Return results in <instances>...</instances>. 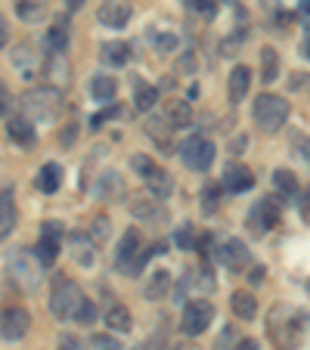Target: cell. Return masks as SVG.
Segmentation results:
<instances>
[{
    "label": "cell",
    "instance_id": "6da1fadb",
    "mask_svg": "<svg viewBox=\"0 0 310 350\" xmlns=\"http://www.w3.org/2000/svg\"><path fill=\"white\" fill-rule=\"evenodd\" d=\"M50 313L56 319H75L84 325L96 319V307L90 304V297H84V291L72 279H56V288L50 295Z\"/></svg>",
    "mask_w": 310,
    "mask_h": 350
},
{
    "label": "cell",
    "instance_id": "7a4b0ae2",
    "mask_svg": "<svg viewBox=\"0 0 310 350\" xmlns=\"http://www.w3.org/2000/svg\"><path fill=\"white\" fill-rule=\"evenodd\" d=\"M304 323H298V313L292 307H273L267 317V335L276 350H301Z\"/></svg>",
    "mask_w": 310,
    "mask_h": 350
},
{
    "label": "cell",
    "instance_id": "3957f363",
    "mask_svg": "<svg viewBox=\"0 0 310 350\" xmlns=\"http://www.w3.org/2000/svg\"><path fill=\"white\" fill-rule=\"evenodd\" d=\"M285 121H289V99L273 93H261L255 99V124L264 133H276Z\"/></svg>",
    "mask_w": 310,
    "mask_h": 350
},
{
    "label": "cell",
    "instance_id": "277c9868",
    "mask_svg": "<svg viewBox=\"0 0 310 350\" xmlns=\"http://www.w3.org/2000/svg\"><path fill=\"white\" fill-rule=\"evenodd\" d=\"M7 273L28 291H34L40 285V260L34 254H28L25 248L7 252Z\"/></svg>",
    "mask_w": 310,
    "mask_h": 350
},
{
    "label": "cell",
    "instance_id": "5b68a950",
    "mask_svg": "<svg viewBox=\"0 0 310 350\" xmlns=\"http://www.w3.org/2000/svg\"><path fill=\"white\" fill-rule=\"evenodd\" d=\"M25 112H28V118H38V121H53L56 115H60V109H62V96H60V90L56 87H40V90H31L25 99Z\"/></svg>",
    "mask_w": 310,
    "mask_h": 350
},
{
    "label": "cell",
    "instance_id": "8992f818",
    "mask_svg": "<svg viewBox=\"0 0 310 350\" xmlns=\"http://www.w3.org/2000/svg\"><path fill=\"white\" fill-rule=\"evenodd\" d=\"M214 155H218V149H214V143L208 137H190L183 146H180V159L198 174L208 171V167L214 165Z\"/></svg>",
    "mask_w": 310,
    "mask_h": 350
},
{
    "label": "cell",
    "instance_id": "52a82bcc",
    "mask_svg": "<svg viewBox=\"0 0 310 350\" xmlns=\"http://www.w3.org/2000/svg\"><path fill=\"white\" fill-rule=\"evenodd\" d=\"M60 236H62L60 220H47L44 230H40L38 245H34V258L40 260V267L56 264V258H60Z\"/></svg>",
    "mask_w": 310,
    "mask_h": 350
},
{
    "label": "cell",
    "instance_id": "ba28073f",
    "mask_svg": "<svg viewBox=\"0 0 310 350\" xmlns=\"http://www.w3.org/2000/svg\"><path fill=\"white\" fill-rule=\"evenodd\" d=\"M214 323V307L208 304V301H192V304H186L183 310V319H180V329L186 332V335H202L208 325Z\"/></svg>",
    "mask_w": 310,
    "mask_h": 350
},
{
    "label": "cell",
    "instance_id": "9c48e42d",
    "mask_svg": "<svg viewBox=\"0 0 310 350\" xmlns=\"http://www.w3.org/2000/svg\"><path fill=\"white\" fill-rule=\"evenodd\" d=\"M248 224H251V230H255V232L276 230V226L283 224V211H279V205L273 202V196H270V198H261V202L251 208Z\"/></svg>",
    "mask_w": 310,
    "mask_h": 350
},
{
    "label": "cell",
    "instance_id": "30bf717a",
    "mask_svg": "<svg viewBox=\"0 0 310 350\" xmlns=\"http://www.w3.org/2000/svg\"><path fill=\"white\" fill-rule=\"evenodd\" d=\"M218 260L230 273H242V270H248V264H251V252L242 239H230V242H224L218 248Z\"/></svg>",
    "mask_w": 310,
    "mask_h": 350
},
{
    "label": "cell",
    "instance_id": "8fae6325",
    "mask_svg": "<svg viewBox=\"0 0 310 350\" xmlns=\"http://www.w3.org/2000/svg\"><path fill=\"white\" fill-rule=\"evenodd\" d=\"M28 313L22 307H7V310L0 313V338H7V341H19L25 338L28 332Z\"/></svg>",
    "mask_w": 310,
    "mask_h": 350
},
{
    "label": "cell",
    "instance_id": "7c38bea8",
    "mask_svg": "<svg viewBox=\"0 0 310 350\" xmlns=\"http://www.w3.org/2000/svg\"><path fill=\"white\" fill-rule=\"evenodd\" d=\"M133 16V7L131 0H106L103 7H99V22L106 28H125Z\"/></svg>",
    "mask_w": 310,
    "mask_h": 350
},
{
    "label": "cell",
    "instance_id": "4fadbf2b",
    "mask_svg": "<svg viewBox=\"0 0 310 350\" xmlns=\"http://www.w3.org/2000/svg\"><path fill=\"white\" fill-rule=\"evenodd\" d=\"M143 180H146L149 192H152L155 198H159V202H162V198H168V196L174 192V177L165 171V167H159V165H152L149 171L143 174Z\"/></svg>",
    "mask_w": 310,
    "mask_h": 350
},
{
    "label": "cell",
    "instance_id": "5bb4252c",
    "mask_svg": "<svg viewBox=\"0 0 310 350\" xmlns=\"http://www.w3.org/2000/svg\"><path fill=\"white\" fill-rule=\"evenodd\" d=\"M255 186V174L248 165H230L224 171V189L227 192H248Z\"/></svg>",
    "mask_w": 310,
    "mask_h": 350
},
{
    "label": "cell",
    "instance_id": "9a60e30c",
    "mask_svg": "<svg viewBox=\"0 0 310 350\" xmlns=\"http://www.w3.org/2000/svg\"><path fill=\"white\" fill-rule=\"evenodd\" d=\"M143 248V239H140L137 230H127L125 236H121L118 242V254H115V264H118L121 273H127V267H131V260L137 258V252Z\"/></svg>",
    "mask_w": 310,
    "mask_h": 350
},
{
    "label": "cell",
    "instance_id": "2e32d148",
    "mask_svg": "<svg viewBox=\"0 0 310 350\" xmlns=\"http://www.w3.org/2000/svg\"><path fill=\"white\" fill-rule=\"evenodd\" d=\"M44 72H47V81H50V84H53L56 90H62V87L68 84V75H72V66H68L66 53H50V59H47Z\"/></svg>",
    "mask_w": 310,
    "mask_h": 350
},
{
    "label": "cell",
    "instance_id": "e0dca14e",
    "mask_svg": "<svg viewBox=\"0 0 310 350\" xmlns=\"http://www.w3.org/2000/svg\"><path fill=\"white\" fill-rule=\"evenodd\" d=\"M133 217L143 220V224H165L168 220V211L159 205V198H137L133 202Z\"/></svg>",
    "mask_w": 310,
    "mask_h": 350
},
{
    "label": "cell",
    "instance_id": "ac0fdd59",
    "mask_svg": "<svg viewBox=\"0 0 310 350\" xmlns=\"http://www.w3.org/2000/svg\"><path fill=\"white\" fill-rule=\"evenodd\" d=\"M96 242H93L87 232H72V254L81 267H93L96 264Z\"/></svg>",
    "mask_w": 310,
    "mask_h": 350
},
{
    "label": "cell",
    "instance_id": "d6986e66",
    "mask_svg": "<svg viewBox=\"0 0 310 350\" xmlns=\"http://www.w3.org/2000/svg\"><path fill=\"white\" fill-rule=\"evenodd\" d=\"M7 131H10V137H13V143H19V146H34V139H38L34 121L28 118V115H16V118H10Z\"/></svg>",
    "mask_w": 310,
    "mask_h": 350
},
{
    "label": "cell",
    "instance_id": "ffe728a7",
    "mask_svg": "<svg viewBox=\"0 0 310 350\" xmlns=\"http://www.w3.org/2000/svg\"><path fill=\"white\" fill-rule=\"evenodd\" d=\"M96 196L106 198V202H118V198L125 196V180H121L115 171L99 174V180H96Z\"/></svg>",
    "mask_w": 310,
    "mask_h": 350
},
{
    "label": "cell",
    "instance_id": "44dd1931",
    "mask_svg": "<svg viewBox=\"0 0 310 350\" xmlns=\"http://www.w3.org/2000/svg\"><path fill=\"white\" fill-rule=\"evenodd\" d=\"M146 133H149L152 139H155V146H159L165 155H171L174 152V143H171V133H174V127L168 124V121H162V118H149V124H146Z\"/></svg>",
    "mask_w": 310,
    "mask_h": 350
},
{
    "label": "cell",
    "instance_id": "7402d4cb",
    "mask_svg": "<svg viewBox=\"0 0 310 350\" xmlns=\"http://www.w3.org/2000/svg\"><path fill=\"white\" fill-rule=\"evenodd\" d=\"M13 66L19 68L22 78H34V75H38V53H34L28 44H19L13 50Z\"/></svg>",
    "mask_w": 310,
    "mask_h": 350
},
{
    "label": "cell",
    "instance_id": "603a6c76",
    "mask_svg": "<svg viewBox=\"0 0 310 350\" xmlns=\"http://www.w3.org/2000/svg\"><path fill=\"white\" fill-rule=\"evenodd\" d=\"M248 90H251V72L245 66H236L230 75V99L242 103V99H248Z\"/></svg>",
    "mask_w": 310,
    "mask_h": 350
},
{
    "label": "cell",
    "instance_id": "cb8c5ba5",
    "mask_svg": "<svg viewBox=\"0 0 310 350\" xmlns=\"http://www.w3.org/2000/svg\"><path fill=\"white\" fill-rule=\"evenodd\" d=\"M60 186H62V167L56 165V161H47L38 171V189L50 196V192H56Z\"/></svg>",
    "mask_w": 310,
    "mask_h": 350
},
{
    "label": "cell",
    "instance_id": "d4e9b609",
    "mask_svg": "<svg viewBox=\"0 0 310 350\" xmlns=\"http://www.w3.org/2000/svg\"><path fill=\"white\" fill-rule=\"evenodd\" d=\"M16 220H19V214H16V202L10 192H3L0 196V239H7L10 232L16 230Z\"/></svg>",
    "mask_w": 310,
    "mask_h": 350
},
{
    "label": "cell",
    "instance_id": "484cf974",
    "mask_svg": "<svg viewBox=\"0 0 310 350\" xmlns=\"http://www.w3.org/2000/svg\"><path fill=\"white\" fill-rule=\"evenodd\" d=\"M44 46L50 50V53H66V50H68V25H66V22H56V25L47 28Z\"/></svg>",
    "mask_w": 310,
    "mask_h": 350
},
{
    "label": "cell",
    "instance_id": "4316f807",
    "mask_svg": "<svg viewBox=\"0 0 310 350\" xmlns=\"http://www.w3.org/2000/svg\"><path fill=\"white\" fill-rule=\"evenodd\" d=\"M90 93L96 103H112L115 93H118V81H115L112 75H96V78L90 81Z\"/></svg>",
    "mask_w": 310,
    "mask_h": 350
},
{
    "label": "cell",
    "instance_id": "83f0119b",
    "mask_svg": "<svg viewBox=\"0 0 310 350\" xmlns=\"http://www.w3.org/2000/svg\"><path fill=\"white\" fill-rule=\"evenodd\" d=\"M168 124H171L174 131L192 124V109L186 99H171V103H168Z\"/></svg>",
    "mask_w": 310,
    "mask_h": 350
},
{
    "label": "cell",
    "instance_id": "f1b7e54d",
    "mask_svg": "<svg viewBox=\"0 0 310 350\" xmlns=\"http://www.w3.org/2000/svg\"><path fill=\"white\" fill-rule=\"evenodd\" d=\"M16 13H19L22 22L38 25V22H44V16H47V0H19V3H16Z\"/></svg>",
    "mask_w": 310,
    "mask_h": 350
},
{
    "label": "cell",
    "instance_id": "f546056e",
    "mask_svg": "<svg viewBox=\"0 0 310 350\" xmlns=\"http://www.w3.org/2000/svg\"><path fill=\"white\" fill-rule=\"evenodd\" d=\"M103 62L106 66H127L131 62V46L125 40H109L103 44Z\"/></svg>",
    "mask_w": 310,
    "mask_h": 350
},
{
    "label": "cell",
    "instance_id": "4dcf8cb0",
    "mask_svg": "<svg viewBox=\"0 0 310 350\" xmlns=\"http://www.w3.org/2000/svg\"><path fill=\"white\" fill-rule=\"evenodd\" d=\"M171 273L168 270H155L149 276V285H146V297H149V301H162V297L168 295V291H171Z\"/></svg>",
    "mask_w": 310,
    "mask_h": 350
},
{
    "label": "cell",
    "instance_id": "1f68e13d",
    "mask_svg": "<svg viewBox=\"0 0 310 350\" xmlns=\"http://www.w3.org/2000/svg\"><path fill=\"white\" fill-rule=\"evenodd\" d=\"M233 304V313H236L239 319H255L257 317V297H251L248 291H236V295L230 297Z\"/></svg>",
    "mask_w": 310,
    "mask_h": 350
},
{
    "label": "cell",
    "instance_id": "d6a6232c",
    "mask_svg": "<svg viewBox=\"0 0 310 350\" xmlns=\"http://www.w3.org/2000/svg\"><path fill=\"white\" fill-rule=\"evenodd\" d=\"M276 78H279V53L273 46H264V50H261V81L273 84Z\"/></svg>",
    "mask_w": 310,
    "mask_h": 350
},
{
    "label": "cell",
    "instance_id": "836d02e7",
    "mask_svg": "<svg viewBox=\"0 0 310 350\" xmlns=\"http://www.w3.org/2000/svg\"><path fill=\"white\" fill-rule=\"evenodd\" d=\"M155 103H159V87L137 81V90H133V106H137V112H149Z\"/></svg>",
    "mask_w": 310,
    "mask_h": 350
},
{
    "label": "cell",
    "instance_id": "e575fe53",
    "mask_svg": "<svg viewBox=\"0 0 310 350\" xmlns=\"http://www.w3.org/2000/svg\"><path fill=\"white\" fill-rule=\"evenodd\" d=\"M106 323H109V329L112 332H131V310L127 307H121V304H115V307H109L106 310Z\"/></svg>",
    "mask_w": 310,
    "mask_h": 350
},
{
    "label": "cell",
    "instance_id": "d590c367",
    "mask_svg": "<svg viewBox=\"0 0 310 350\" xmlns=\"http://www.w3.org/2000/svg\"><path fill=\"white\" fill-rule=\"evenodd\" d=\"M149 40L155 44L159 53H174V50H177V34H174L171 28H155V31L149 34Z\"/></svg>",
    "mask_w": 310,
    "mask_h": 350
},
{
    "label": "cell",
    "instance_id": "8d00e7d4",
    "mask_svg": "<svg viewBox=\"0 0 310 350\" xmlns=\"http://www.w3.org/2000/svg\"><path fill=\"white\" fill-rule=\"evenodd\" d=\"M273 186H276L285 198H298V180L292 177V171H285V167L273 171Z\"/></svg>",
    "mask_w": 310,
    "mask_h": 350
},
{
    "label": "cell",
    "instance_id": "74e56055",
    "mask_svg": "<svg viewBox=\"0 0 310 350\" xmlns=\"http://www.w3.org/2000/svg\"><path fill=\"white\" fill-rule=\"evenodd\" d=\"M174 245H177V248H183V252L196 248V230H192L190 224H183L177 232H174Z\"/></svg>",
    "mask_w": 310,
    "mask_h": 350
},
{
    "label": "cell",
    "instance_id": "f35d334b",
    "mask_svg": "<svg viewBox=\"0 0 310 350\" xmlns=\"http://www.w3.org/2000/svg\"><path fill=\"white\" fill-rule=\"evenodd\" d=\"M190 13H198V16H214L218 13V0H183Z\"/></svg>",
    "mask_w": 310,
    "mask_h": 350
},
{
    "label": "cell",
    "instance_id": "ab89813d",
    "mask_svg": "<svg viewBox=\"0 0 310 350\" xmlns=\"http://www.w3.org/2000/svg\"><path fill=\"white\" fill-rule=\"evenodd\" d=\"M90 239H93V242H106V239H109V217H96V220H93V232H90Z\"/></svg>",
    "mask_w": 310,
    "mask_h": 350
},
{
    "label": "cell",
    "instance_id": "60d3db41",
    "mask_svg": "<svg viewBox=\"0 0 310 350\" xmlns=\"http://www.w3.org/2000/svg\"><path fill=\"white\" fill-rule=\"evenodd\" d=\"M109 118H121V109H118V106H109L106 112H96V115H93L90 124H93V127H103Z\"/></svg>",
    "mask_w": 310,
    "mask_h": 350
},
{
    "label": "cell",
    "instance_id": "b9f144b4",
    "mask_svg": "<svg viewBox=\"0 0 310 350\" xmlns=\"http://www.w3.org/2000/svg\"><path fill=\"white\" fill-rule=\"evenodd\" d=\"M239 46H242V34H236V38L224 40V50H220V53H224V56H236Z\"/></svg>",
    "mask_w": 310,
    "mask_h": 350
},
{
    "label": "cell",
    "instance_id": "7bdbcfd3",
    "mask_svg": "<svg viewBox=\"0 0 310 350\" xmlns=\"http://www.w3.org/2000/svg\"><path fill=\"white\" fill-rule=\"evenodd\" d=\"M93 344H96L99 350H121L118 341H115V338H109V335H96V338H93Z\"/></svg>",
    "mask_w": 310,
    "mask_h": 350
},
{
    "label": "cell",
    "instance_id": "ee69618b",
    "mask_svg": "<svg viewBox=\"0 0 310 350\" xmlns=\"http://www.w3.org/2000/svg\"><path fill=\"white\" fill-rule=\"evenodd\" d=\"M218 208V186H208L205 189V211H214Z\"/></svg>",
    "mask_w": 310,
    "mask_h": 350
},
{
    "label": "cell",
    "instance_id": "f6af8a7d",
    "mask_svg": "<svg viewBox=\"0 0 310 350\" xmlns=\"http://www.w3.org/2000/svg\"><path fill=\"white\" fill-rule=\"evenodd\" d=\"M295 155H301V159L307 161V137H304V133L295 137Z\"/></svg>",
    "mask_w": 310,
    "mask_h": 350
},
{
    "label": "cell",
    "instance_id": "bcb514c9",
    "mask_svg": "<svg viewBox=\"0 0 310 350\" xmlns=\"http://www.w3.org/2000/svg\"><path fill=\"white\" fill-rule=\"evenodd\" d=\"M60 350H84V347H81V341H75L72 335H66V338L60 341Z\"/></svg>",
    "mask_w": 310,
    "mask_h": 350
},
{
    "label": "cell",
    "instance_id": "7dc6e473",
    "mask_svg": "<svg viewBox=\"0 0 310 350\" xmlns=\"http://www.w3.org/2000/svg\"><path fill=\"white\" fill-rule=\"evenodd\" d=\"M72 139H78V127L68 124L66 131H62V146H72Z\"/></svg>",
    "mask_w": 310,
    "mask_h": 350
},
{
    "label": "cell",
    "instance_id": "c3c4849f",
    "mask_svg": "<svg viewBox=\"0 0 310 350\" xmlns=\"http://www.w3.org/2000/svg\"><path fill=\"white\" fill-rule=\"evenodd\" d=\"M7 40H10V28H7V19L0 16V46H7Z\"/></svg>",
    "mask_w": 310,
    "mask_h": 350
},
{
    "label": "cell",
    "instance_id": "681fc988",
    "mask_svg": "<svg viewBox=\"0 0 310 350\" xmlns=\"http://www.w3.org/2000/svg\"><path fill=\"white\" fill-rule=\"evenodd\" d=\"M236 350H257V341H251V338H248V341H239Z\"/></svg>",
    "mask_w": 310,
    "mask_h": 350
},
{
    "label": "cell",
    "instance_id": "f907efd6",
    "mask_svg": "<svg viewBox=\"0 0 310 350\" xmlns=\"http://www.w3.org/2000/svg\"><path fill=\"white\" fill-rule=\"evenodd\" d=\"M245 143H248V139H245V137H239V139H236V143H233V152H236V155H239V152H242V149H245Z\"/></svg>",
    "mask_w": 310,
    "mask_h": 350
},
{
    "label": "cell",
    "instance_id": "816d5d0a",
    "mask_svg": "<svg viewBox=\"0 0 310 350\" xmlns=\"http://www.w3.org/2000/svg\"><path fill=\"white\" fill-rule=\"evenodd\" d=\"M7 112V99H3V90H0V115Z\"/></svg>",
    "mask_w": 310,
    "mask_h": 350
},
{
    "label": "cell",
    "instance_id": "f5cc1de1",
    "mask_svg": "<svg viewBox=\"0 0 310 350\" xmlns=\"http://www.w3.org/2000/svg\"><path fill=\"white\" fill-rule=\"evenodd\" d=\"M81 3H84V0H68V7H72V10H78Z\"/></svg>",
    "mask_w": 310,
    "mask_h": 350
}]
</instances>
